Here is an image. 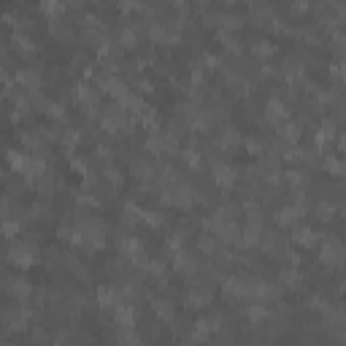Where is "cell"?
Returning <instances> with one entry per match:
<instances>
[{
  "label": "cell",
  "instance_id": "cell-1",
  "mask_svg": "<svg viewBox=\"0 0 346 346\" xmlns=\"http://www.w3.org/2000/svg\"><path fill=\"white\" fill-rule=\"evenodd\" d=\"M192 200H195L192 189H189L187 184H178V181H173V187H168V189L163 192V203H165V206L189 209V206H192Z\"/></svg>",
  "mask_w": 346,
  "mask_h": 346
},
{
  "label": "cell",
  "instance_id": "cell-2",
  "mask_svg": "<svg viewBox=\"0 0 346 346\" xmlns=\"http://www.w3.org/2000/svg\"><path fill=\"white\" fill-rule=\"evenodd\" d=\"M8 260L16 265V268H30L36 262V252H33V244H14L8 249Z\"/></svg>",
  "mask_w": 346,
  "mask_h": 346
},
{
  "label": "cell",
  "instance_id": "cell-3",
  "mask_svg": "<svg viewBox=\"0 0 346 346\" xmlns=\"http://www.w3.org/2000/svg\"><path fill=\"white\" fill-rule=\"evenodd\" d=\"M214 181L222 189H230L235 181H238V173H235V168L227 165V163H214Z\"/></svg>",
  "mask_w": 346,
  "mask_h": 346
},
{
  "label": "cell",
  "instance_id": "cell-4",
  "mask_svg": "<svg viewBox=\"0 0 346 346\" xmlns=\"http://www.w3.org/2000/svg\"><path fill=\"white\" fill-rule=\"evenodd\" d=\"M16 79H19L22 86H27V89H33V92H36L38 86H41V82H43V76H41V71H38V68H22Z\"/></svg>",
  "mask_w": 346,
  "mask_h": 346
},
{
  "label": "cell",
  "instance_id": "cell-5",
  "mask_svg": "<svg viewBox=\"0 0 346 346\" xmlns=\"http://www.w3.org/2000/svg\"><path fill=\"white\" fill-rule=\"evenodd\" d=\"M322 260L330 265H338L344 260V249L338 241H325V246H322Z\"/></svg>",
  "mask_w": 346,
  "mask_h": 346
},
{
  "label": "cell",
  "instance_id": "cell-6",
  "mask_svg": "<svg viewBox=\"0 0 346 346\" xmlns=\"http://www.w3.org/2000/svg\"><path fill=\"white\" fill-rule=\"evenodd\" d=\"M195 265H198V262H195L192 255H189V252H184V249L176 255V260H173V268H176L178 273H192Z\"/></svg>",
  "mask_w": 346,
  "mask_h": 346
},
{
  "label": "cell",
  "instance_id": "cell-7",
  "mask_svg": "<svg viewBox=\"0 0 346 346\" xmlns=\"http://www.w3.org/2000/svg\"><path fill=\"white\" fill-rule=\"evenodd\" d=\"M292 241H295L298 246H314V244H316V235L311 233L308 227H295V233H292Z\"/></svg>",
  "mask_w": 346,
  "mask_h": 346
},
{
  "label": "cell",
  "instance_id": "cell-8",
  "mask_svg": "<svg viewBox=\"0 0 346 346\" xmlns=\"http://www.w3.org/2000/svg\"><path fill=\"white\" fill-rule=\"evenodd\" d=\"M41 11L46 16H51V19H57V16L65 11V3H62V0H41Z\"/></svg>",
  "mask_w": 346,
  "mask_h": 346
},
{
  "label": "cell",
  "instance_id": "cell-9",
  "mask_svg": "<svg viewBox=\"0 0 346 346\" xmlns=\"http://www.w3.org/2000/svg\"><path fill=\"white\" fill-rule=\"evenodd\" d=\"M14 46H16V51H22V54L36 51V43H33L30 36H25V33H16V36H14Z\"/></svg>",
  "mask_w": 346,
  "mask_h": 346
},
{
  "label": "cell",
  "instance_id": "cell-10",
  "mask_svg": "<svg viewBox=\"0 0 346 346\" xmlns=\"http://www.w3.org/2000/svg\"><path fill=\"white\" fill-rule=\"evenodd\" d=\"M265 117H268L270 122L281 125V119L287 117V108L281 106V103H276V100H273V103H270V106H268V111H265Z\"/></svg>",
  "mask_w": 346,
  "mask_h": 346
},
{
  "label": "cell",
  "instance_id": "cell-11",
  "mask_svg": "<svg viewBox=\"0 0 346 346\" xmlns=\"http://www.w3.org/2000/svg\"><path fill=\"white\" fill-rule=\"evenodd\" d=\"M281 281H284L287 287H301V281H303V276L298 273L295 268H287V270H281Z\"/></svg>",
  "mask_w": 346,
  "mask_h": 346
},
{
  "label": "cell",
  "instance_id": "cell-12",
  "mask_svg": "<svg viewBox=\"0 0 346 346\" xmlns=\"http://www.w3.org/2000/svg\"><path fill=\"white\" fill-rule=\"evenodd\" d=\"M30 214H33V219H41V222H46V219L51 216V209H49V203H43V200H38L36 206L30 209Z\"/></svg>",
  "mask_w": 346,
  "mask_h": 346
},
{
  "label": "cell",
  "instance_id": "cell-13",
  "mask_svg": "<svg viewBox=\"0 0 346 346\" xmlns=\"http://www.w3.org/2000/svg\"><path fill=\"white\" fill-rule=\"evenodd\" d=\"M238 141H241V135L235 130H224L222 132V138H219V143H222L224 149H233V146H238Z\"/></svg>",
  "mask_w": 346,
  "mask_h": 346
},
{
  "label": "cell",
  "instance_id": "cell-14",
  "mask_svg": "<svg viewBox=\"0 0 346 346\" xmlns=\"http://www.w3.org/2000/svg\"><path fill=\"white\" fill-rule=\"evenodd\" d=\"M295 216H298V211L295 209H281V211H276V222L284 227V224H292L295 222Z\"/></svg>",
  "mask_w": 346,
  "mask_h": 346
},
{
  "label": "cell",
  "instance_id": "cell-15",
  "mask_svg": "<svg viewBox=\"0 0 346 346\" xmlns=\"http://www.w3.org/2000/svg\"><path fill=\"white\" fill-rule=\"evenodd\" d=\"M252 51H255L257 57H270V54L276 51V46L270 43V41H260V43H255V46H252Z\"/></svg>",
  "mask_w": 346,
  "mask_h": 346
},
{
  "label": "cell",
  "instance_id": "cell-16",
  "mask_svg": "<svg viewBox=\"0 0 346 346\" xmlns=\"http://www.w3.org/2000/svg\"><path fill=\"white\" fill-rule=\"evenodd\" d=\"M97 298H100V303L103 305H117V292L114 290H108V287H100V292H97Z\"/></svg>",
  "mask_w": 346,
  "mask_h": 346
},
{
  "label": "cell",
  "instance_id": "cell-17",
  "mask_svg": "<svg viewBox=\"0 0 346 346\" xmlns=\"http://www.w3.org/2000/svg\"><path fill=\"white\" fill-rule=\"evenodd\" d=\"M209 292L206 290H198V292H192V295H189V305H192V308H200V305H206L209 303Z\"/></svg>",
  "mask_w": 346,
  "mask_h": 346
},
{
  "label": "cell",
  "instance_id": "cell-18",
  "mask_svg": "<svg viewBox=\"0 0 346 346\" xmlns=\"http://www.w3.org/2000/svg\"><path fill=\"white\" fill-rule=\"evenodd\" d=\"M154 311H157L163 319H173V305L168 301H154Z\"/></svg>",
  "mask_w": 346,
  "mask_h": 346
},
{
  "label": "cell",
  "instance_id": "cell-19",
  "mask_svg": "<svg viewBox=\"0 0 346 346\" xmlns=\"http://www.w3.org/2000/svg\"><path fill=\"white\" fill-rule=\"evenodd\" d=\"M138 43V36L132 30H122V36H119V46L122 49H132V46Z\"/></svg>",
  "mask_w": 346,
  "mask_h": 346
},
{
  "label": "cell",
  "instance_id": "cell-20",
  "mask_svg": "<svg viewBox=\"0 0 346 346\" xmlns=\"http://www.w3.org/2000/svg\"><path fill=\"white\" fill-rule=\"evenodd\" d=\"M281 138H284V141H290V143H295L298 138H301V132H298L295 125H284V128H281Z\"/></svg>",
  "mask_w": 346,
  "mask_h": 346
},
{
  "label": "cell",
  "instance_id": "cell-21",
  "mask_svg": "<svg viewBox=\"0 0 346 346\" xmlns=\"http://www.w3.org/2000/svg\"><path fill=\"white\" fill-rule=\"evenodd\" d=\"M143 125H146V128H152V130H157V111H152V108H143Z\"/></svg>",
  "mask_w": 346,
  "mask_h": 346
},
{
  "label": "cell",
  "instance_id": "cell-22",
  "mask_svg": "<svg viewBox=\"0 0 346 346\" xmlns=\"http://www.w3.org/2000/svg\"><path fill=\"white\" fill-rule=\"evenodd\" d=\"M106 178H111L114 184H122V171L119 168H106Z\"/></svg>",
  "mask_w": 346,
  "mask_h": 346
},
{
  "label": "cell",
  "instance_id": "cell-23",
  "mask_svg": "<svg viewBox=\"0 0 346 346\" xmlns=\"http://www.w3.org/2000/svg\"><path fill=\"white\" fill-rule=\"evenodd\" d=\"M316 211H319V219H333V216H330V214H333V209H330L327 203H322Z\"/></svg>",
  "mask_w": 346,
  "mask_h": 346
},
{
  "label": "cell",
  "instance_id": "cell-24",
  "mask_svg": "<svg viewBox=\"0 0 346 346\" xmlns=\"http://www.w3.org/2000/svg\"><path fill=\"white\" fill-rule=\"evenodd\" d=\"M246 146H249V152H252V154H260V149H262V146H260V143L255 141V138H249V141H246Z\"/></svg>",
  "mask_w": 346,
  "mask_h": 346
},
{
  "label": "cell",
  "instance_id": "cell-25",
  "mask_svg": "<svg viewBox=\"0 0 346 346\" xmlns=\"http://www.w3.org/2000/svg\"><path fill=\"white\" fill-rule=\"evenodd\" d=\"M327 168H330V171L338 176V173H341V163H338V160H327Z\"/></svg>",
  "mask_w": 346,
  "mask_h": 346
},
{
  "label": "cell",
  "instance_id": "cell-26",
  "mask_svg": "<svg viewBox=\"0 0 346 346\" xmlns=\"http://www.w3.org/2000/svg\"><path fill=\"white\" fill-rule=\"evenodd\" d=\"M308 8V3H305V0H295V5H292V11H295V14H301V11H305Z\"/></svg>",
  "mask_w": 346,
  "mask_h": 346
},
{
  "label": "cell",
  "instance_id": "cell-27",
  "mask_svg": "<svg viewBox=\"0 0 346 346\" xmlns=\"http://www.w3.org/2000/svg\"><path fill=\"white\" fill-rule=\"evenodd\" d=\"M0 82H5V71H3V68H0Z\"/></svg>",
  "mask_w": 346,
  "mask_h": 346
},
{
  "label": "cell",
  "instance_id": "cell-28",
  "mask_svg": "<svg viewBox=\"0 0 346 346\" xmlns=\"http://www.w3.org/2000/svg\"><path fill=\"white\" fill-rule=\"evenodd\" d=\"M130 3H132V0H130Z\"/></svg>",
  "mask_w": 346,
  "mask_h": 346
}]
</instances>
